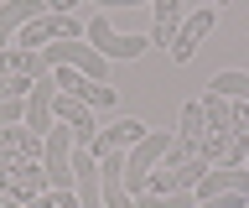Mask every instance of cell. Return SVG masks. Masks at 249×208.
<instances>
[{"instance_id": "obj_1", "label": "cell", "mask_w": 249, "mask_h": 208, "mask_svg": "<svg viewBox=\"0 0 249 208\" xmlns=\"http://www.w3.org/2000/svg\"><path fill=\"white\" fill-rule=\"evenodd\" d=\"M83 37H89V47L99 52L104 63H135L140 52L151 47V37H120V32H114V26H109L104 16H89Z\"/></svg>"}, {"instance_id": "obj_2", "label": "cell", "mask_w": 249, "mask_h": 208, "mask_svg": "<svg viewBox=\"0 0 249 208\" xmlns=\"http://www.w3.org/2000/svg\"><path fill=\"white\" fill-rule=\"evenodd\" d=\"M52 83H57L62 94H73L78 104H89V110H109L114 104V83H99V78H89V73H78V68H52Z\"/></svg>"}, {"instance_id": "obj_3", "label": "cell", "mask_w": 249, "mask_h": 208, "mask_svg": "<svg viewBox=\"0 0 249 208\" xmlns=\"http://www.w3.org/2000/svg\"><path fill=\"white\" fill-rule=\"evenodd\" d=\"M52 120L73 130V146H93V135H99L93 110H89V104H78L73 94H62V89H57V99H52Z\"/></svg>"}, {"instance_id": "obj_4", "label": "cell", "mask_w": 249, "mask_h": 208, "mask_svg": "<svg viewBox=\"0 0 249 208\" xmlns=\"http://www.w3.org/2000/svg\"><path fill=\"white\" fill-rule=\"evenodd\" d=\"M151 130H145V120H135V114H124L120 125H104L99 135H93V146H89V156L99 161V156H114V151H130L135 141H145Z\"/></svg>"}, {"instance_id": "obj_5", "label": "cell", "mask_w": 249, "mask_h": 208, "mask_svg": "<svg viewBox=\"0 0 249 208\" xmlns=\"http://www.w3.org/2000/svg\"><path fill=\"white\" fill-rule=\"evenodd\" d=\"M218 26V5H202L197 16H187L182 26H177V42H171V63H187L192 52L202 47V37Z\"/></svg>"}, {"instance_id": "obj_6", "label": "cell", "mask_w": 249, "mask_h": 208, "mask_svg": "<svg viewBox=\"0 0 249 208\" xmlns=\"http://www.w3.org/2000/svg\"><path fill=\"white\" fill-rule=\"evenodd\" d=\"M52 99H57V83H52V73H42V78L31 83V94H26V130L42 135V141H47V130L57 125L52 120Z\"/></svg>"}, {"instance_id": "obj_7", "label": "cell", "mask_w": 249, "mask_h": 208, "mask_svg": "<svg viewBox=\"0 0 249 208\" xmlns=\"http://www.w3.org/2000/svg\"><path fill=\"white\" fill-rule=\"evenodd\" d=\"M36 16H47V0H5L0 5V52L16 47V32L26 21H36Z\"/></svg>"}, {"instance_id": "obj_8", "label": "cell", "mask_w": 249, "mask_h": 208, "mask_svg": "<svg viewBox=\"0 0 249 208\" xmlns=\"http://www.w3.org/2000/svg\"><path fill=\"white\" fill-rule=\"evenodd\" d=\"M42 135H31L26 125H0V156H16V161H42Z\"/></svg>"}, {"instance_id": "obj_9", "label": "cell", "mask_w": 249, "mask_h": 208, "mask_svg": "<svg viewBox=\"0 0 249 208\" xmlns=\"http://www.w3.org/2000/svg\"><path fill=\"white\" fill-rule=\"evenodd\" d=\"M156 5V21H151V47L171 52L177 42V26H182V0H151Z\"/></svg>"}, {"instance_id": "obj_10", "label": "cell", "mask_w": 249, "mask_h": 208, "mask_svg": "<svg viewBox=\"0 0 249 208\" xmlns=\"http://www.w3.org/2000/svg\"><path fill=\"white\" fill-rule=\"evenodd\" d=\"M16 73H26V78H42V73H47L42 52H26V47H5V52H0V78H16Z\"/></svg>"}, {"instance_id": "obj_11", "label": "cell", "mask_w": 249, "mask_h": 208, "mask_svg": "<svg viewBox=\"0 0 249 208\" xmlns=\"http://www.w3.org/2000/svg\"><path fill=\"white\" fill-rule=\"evenodd\" d=\"M208 94H223V99L249 104V73H244V68H223V73H213V78H208Z\"/></svg>"}, {"instance_id": "obj_12", "label": "cell", "mask_w": 249, "mask_h": 208, "mask_svg": "<svg viewBox=\"0 0 249 208\" xmlns=\"http://www.w3.org/2000/svg\"><path fill=\"white\" fill-rule=\"evenodd\" d=\"M135 208H197V192H140Z\"/></svg>"}, {"instance_id": "obj_13", "label": "cell", "mask_w": 249, "mask_h": 208, "mask_svg": "<svg viewBox=\"0 0 249 208\" xmlns=\"http://www.w3.org/2000/svg\"><path fill=\"white\" fill-rule=\"evenodd\" d=\"M78 5H83V0H47V11H52V16H73Z\"/></svg>"}, {"instance_id": "obj_14", "label": "cell", "mask_w": 249, "mask_h": 208, "mask_svg": "<svg viewBox=\"0 0 249 208\" xmlns=\"http://www.w3.org/2000/svg\"><path fill=\"white\" fill-rule=\"evenodd\" d=\"M93 5H140V0H93Z\"/></svg>"}, {"instance_id": "obj_15", "label": "cell", "mask_w": 249, "mask_h": 208, "mask_svg": "<svg viewBox=\"0 0 249 208\" xmlns=\"http://www.w3.org/2000/svg\"><path fill=\"white\" fill-rule=\"evenodd\" d=\"M213 5H223V0H213Z\"/></svg>"}, {"instance_id": "obj_16", "label": "cell", "mask_w": 249, "mask_h": 208, "mask_svg": "<svg viewBox=\"0 0 249 208\" xmlns=\"http://www.w3.org/2000/svg\"><path fill=\"white\" fill-rule=\"evenodd\" d=\"M0 5H5V0H0Z\"/></svg>"}]
</instances>
